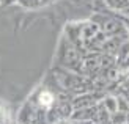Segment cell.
Wrapping results in <instances>:
<instances>
[{"label":"cell","instance_id":"1","mask_svg":"<svg viewBox=\"0 0 129 124\" xmlns=\"http://www.w3.org/2000/svg\"><path fill=\"white\" fill-rule=\"evenodd\" d=\"M40 99H41V102L44 104V105H46V104H47V105H49V104L50 102H52V96H50L49 93H44L41 97H40Z\"/></svg>","mask_w":129,"mask_h":124}]
</instances>
